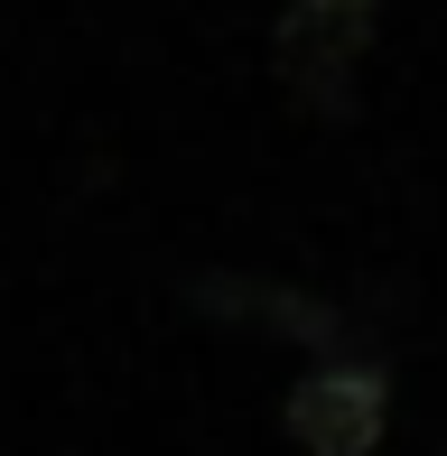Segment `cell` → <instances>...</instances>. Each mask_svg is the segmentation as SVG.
I'll return each instance as SVG.
<instances>
[{
	"label": "cell",
	"mask_w": 447,
	"mask_h": 456,
	"mask_svg": "<svg viewBox=\"0 0 447 456\" xmlns=\"http://www.w3.org/2000/svg\"><path fill=\"white\" fill-rule=\"evenodd\" d=\"M289 428H298V447H317V456H363V447L382 438V372L327 363L289 401Z\"/></svg>",
	"instance_id": "6da1fadb"
},
{
	"label": "cell",
	"mask_w": 447,
	"mask_h": 456,
	"mask_svg": "<svg viewBox=\"0 0 447 456\" xmlns=\"http://www.w3.org/2000/svg\"><path fill=\"white\" fill-rule=\"evenodd\" d=\"M363 37H373V0H289V19H280V66L308 94L336 102L345 66L363 56Z\"/></svg>",
	"instance_id": "7a4b0ae2"
}]
</instances>
